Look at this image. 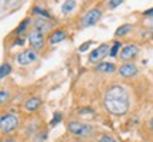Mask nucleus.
I'll return each instance as SVG.
<instances>
[{"label":"nucleus","instance_id":"1","mask_svg":"<svg viewBox=\"0 0 153 142\" xmlns=\"http://www.w3.org/2000/svg\"><path fill=\"white\" fill-rule=\"evenodd\" d=\"M105 109L112 115H123L129 109V94L119 85L111 87L104 98Z\"/></svg>","mask_w":153,"mask_h":142},{"label":"nucleus","instance_id":"2","mask_svg":"<svg viewBox=\"0 0 153 142\" xmlns=\"http://www.w3.org/2000/svg\"><path fill=\"white\" fill-rule=\"evenodd\" d=\"M68 131L72 132L74 135H78V137H91L92 126L84 124V122H79V121H71L68 124Z\"/></svg>","mask_w":153,"mask_h":142},{"label":"nucleus","instance_id":"3","mask_svg":"<svg viewBox=\"0 0 153 142\" xmlns=\"http://www.w3.org/2000/svg\"><path fill=\"white\" fill-rule=\"evenodd\" d=\"M19 125V118L14 114H3L0 118V126L3 134H10Z\"/></svg>","mask_w":153,"mask_h":142},{"label":"nucleus","instance_id":"4","mask_svg":"<svg viewBox=\"0 0 153 142\" xmlns=\"http://www.w3.org/2000/svg\"><path fill=\"white\" fill-rule=\"evenodd\" d=\"M102 16V10L99 7H95V9H91L89 11H87L84 17L81 19V26L82 27H91L94 24H97L99 22V19Z\"/></svg>","mask_w":153,"mask_h":142},{"label":"nucleus","instance_id":"5","mask_svg":"<svg viewBox=\"0 0 153 142\" xmlns=\"http://www.w3.org/2000/svg\"><path fill=\"white\" fill-rule=\"evenodd\" d=\"M28 43L31 46V49L38 51L44 47V34L41 31H38L36 28H33L30 34H28Z\"/></svg>","mask_w":153,"mask_h":142},{"label":"nucleus","instance_id":"6","mask_svg":"<svg viewBox=\"0 0 153 142\" xmlns=\"http://www.w3.org/2000/svg\"><path fill=\"white\" fill-rule=\"evenodd\" d=\"M36 60H37L36 50H24V51H22V53H19L16 55L17 64H20V66H28Z\"/></svg>","mask_w":153,"mask_h":142},{"label":"nucleus","instance_id":"7","mask_svg":"<svg viewBox=\"0 0 153 142\" xmlns=\"http://www.w3.org/2000/svg\"><path fill=\"white\" fill-rule=\"evenodd\" d=\"M109 46L108 44H101L98 49H95V50H92L91 53H89V61L91 63H97V61H99V60H102L104 57H106V55L109 54L111 51H109Z\"/></svg>","mask_w":153,"mask_h":142},{"label":"nucleus","instance_id":"8","mask_svg":"<svg viewBox=\"0 0 153 142\" xmlns=\"http://www.w3.org/2000/svg\"><path fill=\"white\" fill-rule=\"evenodd\" d=\"M137 53H139V47L136 44H128L120 50V60H132L137 55Z\"/></svg>","mask_w":153,"mask_h":142},{"label":"nucleus","instance_id":"9","mask_svg":"<svg viewBox=\"0 0 153 142\" xmlns=\"http://www.w3.org/2000/svg\"><path fill=\"white\" fill-rule=\"evenodd\" d=\"M119 74L122 77H126V78H129V77H135L137 74V68L135 64H131V63H126L123 66L119 67Z\"/></svg>","mask_w":153,"mask_h":142},{"label":"nucleus","instance_id":"10","mask_svg":"<svg viewBox=\"0 0 153 142\" xmlns=\"http://www.w3.org/2000/svg\"><path fill=\"white\" fill-rule=\"evenodd\" d=\"M67 37V33L64 31V30H54L53 33L50 34V37H48V43L51 44V46H54V44H58L61 43V41H64Z\"/></svg>","mask_w":153,"mask_h":142},{"label":"nucleus","instance_id":"11","mask_svg":"<svg viewBox=\"0 0 153 142\" xmlns=\"http://www.w3.org/2000/svg\"><path fill=\"white\" fill-rule=\"evenodd\" d=\"M50 27H51V24H50L44 17H38L36 19V22H34V28L38 30V31H41V33H45V31H48Z\"/></svg>","mask_w":153,"mask_h":142},{"label":"nucleus","instance_id":"12","mask_svg":"<svg viewBox=\"0 0 153 142\" xmlns=\"http://www.w3.org/2000/svg\"><path fill=\"white\" fill-rule=\"evenodd\" d=\"M40 105H41V99L37 98V97H33V98L27 99L24 102V108L27 111H30V112H33V111H37L40 108Z\"/></svg>","mask_w":153,"mask_h":142},{"label":"nucleus","instance_id":"13","mask_svg":"<svg viewBox=\"0 0 153 142\" xmlns=\"http://www.w3.org/2000/svg\"><path fill=\"white\" fill-rule=\"evenodd\" d=\"M95 71H98V72H114L115 71V66L112 63H102V64H98Z\"/></svg>","mask_w":153,"mask_h":142},{"label":"nucleus","instance_id":"14","mask_svg":"<svg viewBox=\"0 0 153 142\" xmlns=\"http://www.w3.org/2000/svg\"><path fill=\"white\" fill-rule=\"evenodd\" d=\"M75 6H76L75 0H65L62 7H61V11H62V13H70V11H72L75 9Z\"/></svg>","mask_w":153,"mask_h":142},{"label":"nucleus","instance_id":"15","mask_svg":"<svg viewBox=\"0 0 153 142\" xmlns=\"http://www.w3.org/2000/svg\"><path fill=\"white\" fill-rule=\"evenodd\" d=\"M132 30V26L131 24H123V26H120V27L116 28V31H115V36L116 37H120V36H125L128 34L129 31Z\"/></svg>","mask_w":153,"mask_h":142},{"label":"nucleus","instance_id":"16","mask_svg":"<svg viewBox=\"0 0 153 142\" xmlns=\"http://www.w3.org/2000/svg\"><path fill=\"white\" fill-rule=\"evenodd\" d=\"M30 23H31V20H30V17H27V19H24V20H23V22L20 23V24H19V27H17L16 33H17V34H22L23 31H24V30H26V28H27L28 26H30Z\"/></svg>","mask_w":153,"mask_h":142},{"label":"nucleus","instance_id":"17","mask_svg":"<svg viewBox=\"0 0 153 142\" xmlns=\"http://www.w3.org/2000/svg\"><path fill=\"white\" fill-rule=\"evenodd\" d=\"M10 71H11V66L10 64H1V67H0V77L1 78H4L6 75H9L10 74Z\"/></svg>","mask_w":153,"mask_h":142},{"label":"nucleus","instance_id":"18","mask_svg":"<svg viewBox=\"0 0 153 142\" xmlns=\"http://www.w3.org/2000/svg\"><path fill=\"white\" fill-rule=\"evenodd\" d=\"M33 14H38V16L44 17V19H50V17H51L47 11L44 10V9H40V7H34V9H33Z\"/></svg>","mask_w":153,"mask_h":142},{"label":"nucleus","instance_id":"19","mask_svg":"<svg viewBox=\"0 0 153 142\" xmlns=\"http://www.w3.org/2000/svg\"><path fill=\"white\" fill-rule=\"evenodd\" d=\"M123 3V0H108V3H106V6H108V9H116L118 6H120Z\"/></svg>","mask_w":153,"mask_h":142},{"label":"nucleus","instance_id":"20","mask_svg":"<svg viewBox=\"0 0 153 142\" xmlns=\"http://www.w3.org/2000/svg\"><path fill=\"white\" fill-rule=\"evenodd\" d=\"M6 99H9V91L1 90V93H0V101H1V104H4Z\"/></svg>","mask_w":153,"mask_h":142},{"label":"nucleus","instance_id":"21","mask_svg":"<svg viewBox=\"0 0 153 142\" xmlns=\"http://www.w3.org/2000/svg\"><path fill=\"white\" fill-rule=\"evenodd\" d=\"M119 47H120V43H115L114 47L111 49V53H109V54L112 55V57H115V55H116V53H118V50H119Z\"/></svg>","mask_w":153,"mask_h":142},{"label":"nucleus","instance_id":"22","mask_svg":"<svg viewBox=\"0 0 153 142\" xmlns=\"http://www.w3.org/2000/svg\"><path fill=\"white\" fill-rule=\"evenodd\" d=\"M98 142H116L112 137H109V135H102V137L99 138Z\"/></svg>","mask_w":153,"mask_h":142},{"label":"nucleus","instance_id":"23","mask_svg":"<svg viewBox=\"0 0 153 142\" xmlns=\"http://www.w3.org/2000/svg\"><path fill=\"white\" fill-rule=\"evenodd\" d=\"M91 44H92V41H88V43L82 44L81 47H79V51H81V53H84V51H85V50H87L88 47H89V46H91Z\"/></svg>","mask_w":153,"mask_h":142},{"label":"nucleus","instance_id":"24","mask_svg":"<svg viewBox=\"0 0 153 142\" xmlns=\"http://www.w3.org/2000/svg\"><path fill=\"white\" fill-rule=\"evenodd\" d=\"M61 121V115L60 114H55V118H54V121H51V125H55L57 122H60Z\"/></svg>","mask_w":153,"mask_h":142},{"label":"nucleus","instance_id":"25","mask_svg":"<svg viewBox=\"0 0 153 142\" xmlns=\"http://www.w3.org/2000/svg\"><path fill=\"white\" fill-rule=\"evenodd\" d=\"M143 16H146V17H153V9H149V10L143 11Z\"/></svg>","mask_w":153,"mask_h":142},{"label":"nucleus","instance_id":"26","mask_svg":"<svg viewBox=\"0 0 153 142\" xmlns=\"http://www.w3.org/2000/svg\"><path fill=\"white\" fill-rule=\"evenodd\" d=\"M1 142H16L14 139H11V138H7V139H3Z\"/></svg>","mask_w":153,"mask_h":142},{"label":"nucleus","instance_id":"27","mask_svg":"<svg viewBox=\"0 0 153 142\" xmlns=\"http://www.w3.org/2000/svg\"><path fill=\"white\" fill-rule=\"evenodd\" d=\"M150 126H152V129H153V118H152V121H150Z\"/></svg>","mask_w":153,"mask_h":142},{"label":"nucleus","instance_id":"28","mask_svg":"<svg viewBox=\"0 0 153 142\" xmlns=\"http://www.w3.org/2000/svg\"><path fill=\"white\" fill-rule=\"evenodd\" d=\"M152 38H153V36H152Z\"/></svg>","mask_w":153,"mask_h":142}]
</instances>
